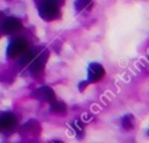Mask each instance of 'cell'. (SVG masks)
<instances>
[{
	"label": "cell",
	"instance_id": "1",
	"mask_svg": "<svg viewBox=\"0 0 149 143\" xmlns=\"http://www.w3.org/2000/svg\"><path fill=\"white\" fill-rule=\"evenodd\" d=\"M37 9L40 16L45 21H52L59 17V5L55 0H38Z\"/></svg>",
	"mask_w": 149,
	"mask_h": 143
},
{
	"label": "cell",
	"instance_id": "2",
	"mask_svg": "<svg viewBox=\"0 0 149 143\" xmlns=\"http://www.w3.org/2000/svg\"><path fill=\"white\" fill-rule=\"evenodd\" d=\"M27 50H28V42L26 40H23V38H14L8 44L7 56L9 58L15 59V58H19L22 55H24Z\"/></svg>",
	"mask_w": 149,
	"mask_h": 143
},
{
	"label": "cell",
	"instance_id": "3",
	"mask_svg": "<svg viewBox=\"0 0 149 143\" xmlns=\"http://www.w3.org/2000/svg\"><path fill=\"white\" fill-rule=\"evenodd\" d=\"M48 56H49V51L48 50H44L43 52L41 53H37L35 56V58L29 63L30 64V70L33 73H41L45 66V63H47V59H48Z\"/></svg>",
	"mask_w": 149,
	"mask_h": 143
},
{
	"label": "cell",
	"instance_id": "4",
	"mask_svg": "<svg viewBox=\"0 0 149 143\" xmlns=\"http://www.w3.org/2000/svg\"><path fill=\"white\" fill-rule=\"evenodd\" d=\"M105 76V69L98 63H91L87 70V83H97Z\"/></svg>",
	"mask_w": 149,
	"mask_h": 143
},
{
	"label": "cell",
	"instance_id": "5",
	"mask_svg": "<svg viewBox=\"0 0 149 143\" xmlns=\"http://www.w3.org/2000/svg\"><path fill=\"white\" fill-rule=\"evenodd\" d=\"M21 29H22V23L15 17H9L5 20V22L2 23V30L5 34H8V35L16 34Z\"/></svg>",
	"mask_w": 149,
	"mask_h": 143
},
{
	"label": "cell",
	"instance_id": "6",
	"mask_svg": "<svg viewBox=\"0 0 149 143\" xmlns=\"http://www.w3.org/2000/svg\"><path fill=\"white\" fill-rule=\"evenodd\" d=\"M33 95L38 100H43V101H47V102H50V103L54 100H56V95H55L52 88L49 87V86H43V87L36 90L33 93Z\"/></svg>",
	"mask_w": 149,
	"mask_h": 143
},
{
	"label": "cell",
	"instance_id": "7",
	"mask_svg": "<svg viewBox=\"0 0 149 143\" xmlns=\"http://www.w3.org/2000/svg\"><path fill=\"white\" fill-rule=\"evenodd\" d=\"M16 119L12 113H3L0 115V130H8L15 126Z\"/></svg>",
	"mask_w": 149,
	"mask_h": 143
},
{
	"label": "cell",
	"instance_id": "8",
	"mask_svg": "<svg viewBox=\"0 0 149 143\" xmlns=\"http://www.w3.org/2000/svg\"><path fill=\"white\" fill-rule=\"evenodd\" d=\"M40 130V123L36 121H29L24 126H22L21 133L23 134H36Z\"/></svg>",
	"mask_w": 149,
	"mask_h": 143
},
{
	"label": "cell",
	"instance_id": "9",
	"mask_svg": "<svg viewBox=\"0 0 149 143\" xmlns=\"http://www.w3.org/2000/svg\"><path fill=\"white\" fill-rule=\"evenodd\" d=\"M51 109L54 113H57V114H63L66 112V106L64 102H61V101H57V100H54L51 102Z\"/></svg>",
	"mask_w": 149,
	"mask_h": 143
},
{
	"label": "cell",
	"instance_id": "10",
	"mask_svg": "<svg viewBox=\"0 0 149 143\" xmlns=\"http://www.w3.org/2000/svg\"><path fill=\"white\" fill-rule=\"evenodd\" d=\"M92 3H93V0H76L74 1V8L78 12H80L85 8H90Z\"/></svg>",
	"mask_w": 149,
	"mask_h": 143
},
{
	"label": "cell",
	"instance_id": "11",
	"mask_svg": "<svg viewBox=\"0 0 149 143\" xmlns=\"http://www.w3.org/2000/svg\"><path fill=\"white\" fill-rule=\"evenodd\" d=\"M72 127H73V129L77 131V134L78 135H81V133H83V130H84V127H83V123L80 122V121H74L73 123H72Z\"/></svg>",
	"mask_w": 149,
	"mask_h": 143
},
{
	"label": "cell",
	"instance_id": "12",
	"mask_svg": "<svg viewBox=\"0 0 149 143\" xmlns=\"http://www.w3.org/2000/svg\"><path fill=\"white\" fill-rule=\"evenodd\" d=\"M123 126H125V128H127V129H132L133 127V124H132V122L129 121V116H126L125 119H123Z\"/></svg>",
	"mask_w": 149,
	"mask_h": 143
},
{
	"label": "cell",
	"instance_id": "13",
	"mask_svg": "<svg viewBox=\"0 0 149 143\" xmlns=\"http://www.w3.org/2000/svg\"><path fill=\"white\" fill-rule=\"evenodd\" d=\"M87 84H88L87 81H85V83H84V81H83V83H80V85H79V90H80V91H84V88L87 86Z\"/></svg>",
	"mask_w": 149,
	"mask_h": 143
},
{
	"label": "cell",
	"instance_id": "14",
	"mask_svg": "<svg viewBox=\"0 0 149 143\" xmlns=\"http://www.w3.org/2000/svg\"><path fill=\"white\" fill-rule=\"evenodd\" d=\"M55 1H56L58 5H62V3H63V0H55Z\"/></svg>",
	"mask_w": 149,
	"mask_h": 143
},
{
	"label": "cell",
	"instance_id": "15",
	"mask_svg": "<svg viewBox=\"0 0 149 143\" xmlns=\"http://www.w3.org/2000/svg\"><path fill=\"white\" fill-rule=\"evenodd\" d=\"M51 143H63V142H61V141H52Z\"/></svg>",
	"mask_w": 149,
	"mask_h": 143
}]
</instances>
